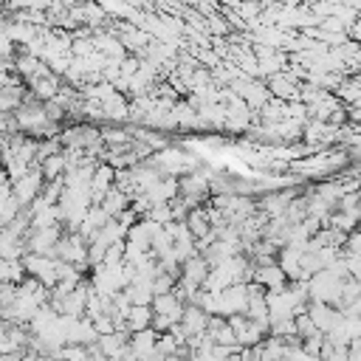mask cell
Segmentation results:
<instances>
[{
  "mask_svg": "<svg viewBox=\"0 0 361 361\" xmlns=\"http://www.w3.org/2000/svg\"><path fill=\"white\" fill-rule=\"evenodd\" d=\"M209 319H212V316H209L203 307H197V305H186V310H183V316H180V324H175L172 330L189 341V338H195V336H203V333H206Z\"/></svg>",
  "mask_w": 361,
  "mask_h": 361,
  "instance_id": "1",
  "label": "cell"
},
{
  "mask_svg": "<svg viewBox=\"0 0 361 361\" xmlns=\"http://www.w3.org/2000/svg\"><path fill=\"white\" fill-rule=\"evenodd\" d=\"M183 310H186V302H183L175 290H172V293H161V296H155V299H152V313H155V316L169 319L172 324H180Z\"/></svg>",
  "mask_w": 361,
  "mask_h": 361,
  "instance_id": "2",
  "label": "cell"
},
{
  "mask_svg": "<svg viewBox=\"0 0 361 361\" xmlns=\"http://www.w3.org/2000/svg\"><path fill=\"white\" fill-rule=\"evenodd\" d=\"M99 350L110 358V361H124V355H127V350H130V333H124V330H116V333H110V336H99Z\"/></svg>",
  "mask_w": 361,
  "mask_h": 361,
  "instance_id": "3",
  "label": "cell"
},
{
  "mask_svg": "<svg viewBox=\"0 0 361 361\" xmlns=\"http://www.w3.org/2000/svg\"><path fill=\"white\" fill-rule=\"evenodd\" d=\"M268 90H271V96L274 99H279V102H293V99H299V85H296V79H293V73H274L271 79H268Z\"/></svg>",
  "mask_w": 361,
  "mask_h": 361,
  "instance_id": "4",
  "label": "cell"
},
{
  "mask_svg": "<svg viewBox=\"0 0 361 361\" xmlns=\"http://www.w3.org/2000/svg\"><path fill=\"white\" fill-rule=\"evenodd\" d=\"M251 282L262 285L265 290H282V288L288 285V276H285V271H282L276 262H271V265L254 268V279H251Z\"/></svg>",
  "mask_w": 361,
  "mask_h": 361,
  "instance_id": "5",
  "label": "cell"
},
{
  "mask_svg": "<svg viewBox=\"0 0 361 361\" xmlns=\"http://www.w3.org/2000/svg\"><path fill=\"white\" fill-rule=\"evenodd\" d=\"M307 316H310V319H313V324L327 336V333L333 330L336 319L341 316V310H338V307H333V305H324V302H310V305H307Z\"/></svg>",
  "mask_w": 361,
  "mask_h": 361,
  "instance_id": "6",
  "label": "cell"
},
{
  "mask_svg": "<svg viewBox=\"0 0 361 361\" xmlns=\"http://www.w3.org/2000/svg\"><path fill=\"white\" fill-rule=\"evenodd\" d=\"M130 350L138 355V361H141L147 353L158 350V330L147 327V330H138V333H133V336H130Z\"/></svg>",
  "mask_w": 361,
  "mask_h": 361,
  "instance_id": "7",
  "label": "cell"
},
{
  "mask_svg": "<svg viewBox=\"0 0 361 361\" xmlns=\"http://www.w3.org/2000/svg\"><path fill=\"white\" fill-rule=\"evenodd\" d=\"M152 305H133L130 307V313H127V330H130V336L133 333H138V330H147V327H152Z\"/></svg>",
  "mask_w": 361,
  "mask_h": 361,
  "instance_id": "8",
  "label": "cell"
},
{
  "mask_svg": "<svg viewBox=\"0 0 361 361\" xmlns=\"http://www.w3.org/2000/svg\"><path fill=\"white\" fill-rule=\"evenodd\" d=\"M99 206H102V209H104L110 217H118L124 209H130V197H127V195H124L118 186H113V189L104 195V200H102Z\"/></svg>",
  "mask_w": 361,
  "mask_h": 361,
  "instance_id": "9",
  "label": "cell"
},
{
  "mask_svg": "<svg viewBox=\"0 0 361 361\" xmlns=\"http://www.w3.org/2000/svg\"><path fill=\"white\" fill-rule=\"evenodd\" d=\"M56 355L65 361H87V344H65V347H59Z\"/></svg>",
  "mask_w": 361,
  "mask_h": 361,
  "instance_id": "10",
  "label": "cell"
},
{
  "mask_svg": "<svg viewBox=\"0 0 361 361\" xmlns=\"http://www.w3.org/2000/svg\"><path fill=\"white\" fill-rule=\"evenodd\" d=\"M344 254H355V257H361V231H358V228L347 234V240H344Z\"/></svg>",
  "mask_w": 361,
  "mask_h": 361,
  "instance_id": "11",
  "label": "cell"
},
{
  "mask_svg": "<svg viewBox=\"0 0 361 361\" xmlns=\"http://www.w3.org/2000/svg\"><path fill=\"white\" fill-rule=\"evenodd\" d=\"M164 358H166L164 353H158V350H152V353H147V355H144L141 361H164Z\"/></svg>",
  "mask_w": 361,
  "mask_h": 361,
  "instance_id": "12",
  "label": "cell"
},
{
  "mask_svg": "<svg viewBox=\"0 0 361 361\" xmlns=\"http://www.w3.org/2000/svg\"><path fill=\"white\" fill-rule=\"evenodd\" d=\"M358 206H361V189H358Z\"/></svg>",
  "mask_w": 361,
  "mask_h": 361,
  "instance_id": "13",
  "label": "cell"
}]
</instances>
